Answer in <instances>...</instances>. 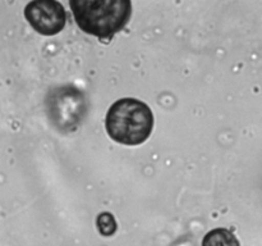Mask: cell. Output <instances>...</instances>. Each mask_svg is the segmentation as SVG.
Returning <instances> with one entry per match:
<instances>
[{
	"label": "cell",
	"instance_id": "obj_3",
	"mask_svg": "<svg viewBox=\"0 0 262 246\" xmlns=\"http://www.w3.org/2000/svg\"><path fill=\"white\" fill-rule=\"evenodd\" d=\"M48 114L60 131H73L83 119L87 105L83 94L73 86L54 89L48 95Z\"/></svg>",
	"mask_w": 262,
	"mask_h": 246
},
{
	"label": "cell",
	"instance_id": "obj_2",
	"mask_svg": "<svg viewBox=\"0 0 262 246\" xmlns=\"http://www.w3.org/2000/svg\"><path fill=\"white\" fill-rule=\"evenodd\" d=\"M110 137L123 145H141L150 137L154 115L150 107L132 97H124L110 107L105 120Z\"/></svg>",
	"mask_w": 262,
	"mask_h": 246
},
{
	"label": "cell",
	"instance_id": "obj_5",
	"mask_svg": "<svg viewBox=\"0 0 262 246\" xmlns=\"http://www.w3.org/2000/svg\"><path fill=\"white\" fill-rule=\"evenodd\" d=\"M202 246H241L234 233L227 228H215L205 235Z\"/></svg>",
	"mask_w": 262,
	"mask_h": 246
},
{
	"label": "cell",
	"instance_id": "obj_6",
	"mask_svg": "<svg viewBox=\"0 0 262 246\" xmlns=\"http://www.w3.org/2000/svg\"><path fill=\"white\" fill-rule=\"evenodd\" d=\"M97 228H99L100 233L105 236V237L114 235L115 231H117V222H115L113 214H110V213H101L97 217Z\"/></svg>",
	"mask_w": 262,
	"mask_h": 246
},
{
	"label": "cell",
	"instance_id": "obj_4",
	"mask_svg": "<svg viewBox=\"0 0 262 246\" xmlns=\"http://www.w3.org/2000/svg\"><path fill=\"white\" fill-rule=\"evenodd\" d=\"M25 17L38 33L53 36L64 28L67 13L63 5L55 0H33L26 5Z\"/></svg>",
	"mask_w": 262,
	"mask_h": 246
},
{
	"label": "cell",
	"instance_id": "obj_1",
	"mask_svg": "<svg viewBox=\"0 0 262 246\" xmlns=\"http://www.w3.org/2000/svg\"><path fill=\"white\" fill-rule=\"evenodd\" d=\"M69 4L78 27L100 38H112L132 14L128 0H71Z\"/></svg>",
	"mask_w": 262,
	"mask_h": 246
}]
</instances>
